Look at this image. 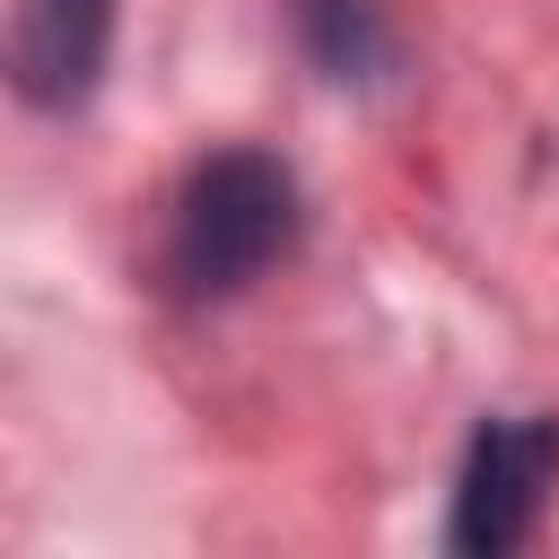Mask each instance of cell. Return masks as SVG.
Instances as JSON below:
<instances>
[{
    "label": "cell",
    "instance_id": "cell-3",
    "mask_svg": "<svg viewBox=\"0 0 559 559\" xmlns=\"http://www.w3.org/2000/svg\"><path fill=\"white\" fill-rule=\"evenodd\" d=\"M114 0H9V70L26 105H79L105 70Z\"/></svg>",
    "mask_w": 559,
    "mask_h": 559
},
{
    "label": "cell",
    "instance_id": "cell-1",
    "mask_svg": "<svg viewBox=\"0 0 559 559\" xmlns=\"http://www.w3.org/2000/svg\"><path fill=\"white\" fill-rule=\"evenodd\" d=\"M297 245V175L262 148H218L201 157L175 201H166V280L175 297H236Z\"/></svg>",
    "mask_w": 559,
    "mask_h": 559
},
{
    "label": "cell",
    "instance_id": "cell-2",
    "mask_svg": "<svg viewBox=\"0 0 559 559\" xmlns=\"http://www.w3.org/2000/svg\"><path fill=\"white\" fill-rule=\"evenodd\" d=\"M559 489V419H489L454 480V550L498 559L515 550Z\"/></svg>",
    "mask_w": 559,
    "mask_h": 559
},
{
    "label": "cell",
    "instance_id": "cell-4",
    "mask_svg": "<svg viewBox=\"0 0 559 559\" xmlns=\"http://www.w3.org/2000/svg\"><path fill=\"white\" fill-rule=\"evenodd\" d=\"M297 26H306V52H314L332 79H376V70L393 61L384 0H297Z\"/></svg>",
    "mask_w": 559,
    "mask_h": 559
}]
</instances>
